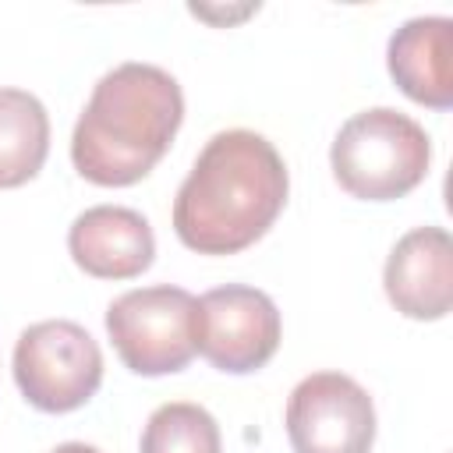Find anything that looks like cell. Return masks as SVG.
I'll use <instances>...</instances> for the list:
<instances>
[{
    "instance_id": "6da1fadb",
    "label": "cell",
    "mask_w": 453,
    "mask_h": 453,
    "mask_svg": "<svg viewBox=\"0 0 453 453\" xmlns=\"http://www.w3.org/2000/svg\"><path fill=\"white\" fill-rule=\"evenodd\" d=\"M290 177L276 145L230 127L205 142L173 198V234L198 255L251 248L287 205Z\"/></svg>"
},
{
    "instance_id": "7a4b0ae2",
    "label": "cell",
    "mask_w": 453,
    "mask_h": 453,
    "mask_svg": "<svg viewBox=\"0 0 453 453\" xmlns=\"http://www.w3.org/2000/svg\"><path fill=\"white\" fill-rule=\"evenodd\" d=\"M184 120L177 78L156 64L127 60L106 71L71 134L74 170L99 188H127L149 177Z\"/></svg>"
},
{
    "instance_id": "3957f363",
    "label": "cell",
    "mask_w": 453,
    "mask_h": 453,
    "mask_svg": "<svg viewBox=\"0 0 453 453\" xmlns=\"http://www.w3.org/2000/svg\"><path fill=\"white\" fill-rule=\"evenodd\" d=\"M432 163L425 127L393 110L372 106L354 113L333 138L329 166L336 184L361 202H393L414 191Z\"/></svg>"
},
{
    "instance_id": "277c9868",
    "label": "cell",
    "mask_w": 453,
    "mask_h": 453,
    "mask_svg": "<svg viewBox=\"0 0 453 453\" xmlns=\"http://www.w3.org/2000/svg\"><path fill=\"white\" fill-rule=\"evenodd\" d=\"M14 382L42 414L85 407L103 382V350L92 333L67 319L28 326L14 343Z\"/></svg>"
},
{
    "instance_id": "5b68a950",
    "label": "cell",
    "mask_w": 453,
    "mask_h": 453,
    "mask_svg": "<svg viewBox=\"0 0 453 453\" xmlns=\"http://www.w3.org/2000/svg\"><path fill=\"white\" fill-rule=\"evenodd\" d=\"M195 304L184 287H138L106 308V333L134 375H173L195 357Z\"/></svg>"
},
{
    "instance_id": "8992f818",
    "label": "cell",
    "mask_w": 453,
    "mask_h": 453,
    "mask_svg": "<svg viewBox=\"0 0 453 453\" xmlns=\"http://www.w3.org/2000/svg\"><path fill=\"white\" fill-rule=\"evenodd\" d=\"M280 308L265 290L226 283L195 304V354L226 375L258 372L280 347Z\"/></svg>"
},
{
    "instance_id": "52a82bcc",
    "label": "cell",
    "mask_w": 453,
    "mask_h": 453,
    "mask_svg": "<svg viewBox=\"0 0 453 453\" xmlns=\"http://www.w3.org/2000/svg\"><path fill=\"white\" fill-rule=\"evenodd\" d=\"M287 439L294 453H368L375 442L368 389L343 372L304 375L287 400Z\"/></svg>"
},
{
    "instance_id": "ba28073f",
    "label": "cell",
    "mask_w": 453,
    "mask_h": 453,
    "mask_svg": "<svg viewBox=\"0 0 453 453\" xmlns=\"http://www.w3.org/2000/svg\"><path fill=\"white\" fill-rule=\"evenodd\" d=\"M389 304L418 322L449 315L453 304V241L442 226H414L403 234L382 269Z\"/></svg>"
},
{
    "instance_id": "9c48e42d",
    "label": "cell",
    "mask_w": 453,
    "mask_h": 453,
    "mask_svg": "<svg viewBox=\"0 0 453 453\" xmlns=\"http://www.w3.org/2000/svg\"><path fill=\"white\" fill-rule=\"evenodd\" d=\"M74 265L96 280H134L156 258L149 219L127 205H92L67 230Z\"/></svg>"
},
{
    "instance_id": "30bf717a",
    "label": "cell",
    "mask_w": 453,
    "mask_h": 453,
    "mask_svg": "<svg viewBox=\"0 0 453 453\" xmlns=\"http://www.w3.org/2000/svg\"><path fill=\"white\" fill-rule=\"evenodd\" d=\"M386 64L400 92L421 106H453V21L449 18H411L403 21L386 50Z\"/></svg>"
},
{
    "instance_id": "8fae6325",
    "label": "cell",
    "mask_w": 453,
    "mask_h": 453,
    "mask_svg": "<svg viewBox=\"0 0 453 453\" xmlns=\"http://www.w3.org/2000/svg\"><path fill=\"white\" fill-rule=\"evenodd\" d=\"M50 152V113L25 88H0V188L28 184Z\"/></svg>"
},
{
    "instance_id": "7c38bea8",
    "label": "cell",
    "mask_w": 453,
    "mask_h": 453,
    "mask_svg": "<svg viewBox=\"0 0 453 453\" xmlns=\"http://www.w3.org/2000/svg\"><path fill=\"white\" fill-rule=\"evenodd\" d=\"M142 453H223L219 425L198 403H163L142 428Z\"/></svg>"
},
{
    "instance_id": "4fadbf2b",
    "label": "cell",
    "mask_w": 453,
    "mask_h": 453,
    "mask_svg": "<svg viewBox=\"0 0 453 453\" xmlns=\"http://www.w3.org/2000/svg\"><path fill=\"white\" fill-rule=\"evenodd\" d=\"M53 453H99V449L88 446V442H60Z\"/></svg>"
}]
</instances>
